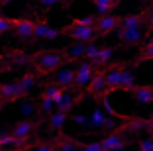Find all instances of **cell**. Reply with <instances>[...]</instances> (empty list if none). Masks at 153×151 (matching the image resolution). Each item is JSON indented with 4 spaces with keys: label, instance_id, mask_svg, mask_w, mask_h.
<instances>
[{
    "label": "cell",
    "instance_id": "cell-1",
    "mask_svg": "<svg viewBox=\"0 0 153 151\" xmlns=\"http://www.w3.org/2000/svg\"><path fill=\"white\" fill-rule=\"evenodd\" d=\"M67 63L69 59L65 57L63 51H37L30 57V65H33L37 75H51Z\"/></svg>",
    "mask_w": 153,
    "mask_h": 151
},
{
    "label": "cell",
    "instance_id": "cell-2",
    "mask_svg": "<svg viewBox=\"0 0 153 151\" xmlns=\"http://www.w3.org/2000/svg\"><path fill=\"white\" fill-rule=\"evenodd\" d=\"M59 30H61V36H67V37H71L73 41H81V43H94L96 37H98L94 28L76 24L75 20H73L71 24H67V26L59 28Z\"/></svg>",
    "mask_w": 153,
    "mask_h": 151
},
{
    "label": "cell",
    "instance_id": "cell-3",
    "mask_svg": "<svg viewBox=\"0 0 153 151\" xmlns=\"http://www.w3.org/2000/svg\"><path fill=\"white\" fill-rule=\"evenodd\" d=\"M85 92H88L92 98H102V96H108L110 89H108V83H106V75H104V67H96L94 69V75L90 79V83L86 85Z\"/></svg>",
    "mask_w": 153,
    "mask_h": 151
},
{
    "label": "cell",
    "instance_id": "cell-4",
    "mask_svg": "<svg viewBox=\"0 0 153 151\" xmlns=\"http://www.w3.org/2000/svg\"><path fill=\"white\" fill-rule=\"evenodd\" d=\"M120 18L122 16H116L112 12L96 16V26H94L96 36L104 37V36H108V33H112V31H116V28L120 26Z\"/></svg>",
    "mask_w": 153,
    "mask_h": 151
},
{
    "label": "cell",
    "instance_id": "cell-5",
    "mask_svg": "<svg viewBox=\"0 0 153 151\" xmlns=\"http://www.w3.org/2000/svg\"><path fill=\"white\" fill-rule=\"evenodd\" d=\"M94 69L96 65H92V63H81V65L75 69V83H73V89H76L79 92H85L86 85L90 83V79H92V75H94Z\"/></svg>",
    "mask_w": 153,
    "mask_h": 151
},
{
    "label": "cell",
    "instance_id": "cell-6",
    "mask_svg": "<svg viewBox=\"0 0 153 151\" xmlns=\"http://www.w3.org/2000/svg\"><path fill=\"white\" fill-rule=\"evenodd\" d=\"M61 30L51 28L45 20H36L33 22V39H59Z\"/></svg>",
    "mask_w": 153,
    "mask_h": 151
},
{
    "label": "cell",
    "instance_id": "cell-7",
    "mask_svg": "<svg viewBox=\"0 0 153 151\" xmlns=\"http://www.w3.org/2000/svg\"><path fill=\"white\" fill-rule=\"evenodd\" d=\"M100 145H102V151H120V149H124V147H126V139L122 135V129L106 133V135L100 139Z\"/></svg>",
    "mask_w": 153,
    "mask_h": 151
},
{
    "label": "cell",
    "instance_id": "cell-8",
    "mask_svg": "<svg viewBox=\"0 0 153 151\" xmlns=\"http://www.w3.org/2000/svg\"><path fill=\"white\" fill-rule=\"evenodd\" d=\"M116 37L128 45L143 41V28H116Z\"/></svg>",
    "mask_w": 153,
    "mask_h": 151
},
{
    "label": "cell",
    "instance_id": "cell-9",
    "mask_svg": "<svg viewBox=\"0 0 153 151\" xmlns=\"http://www.w3.org/2000/svg\"><path fill=\"white\" fill-rule=\"evenodd\" d=\"M12 30H14V33H16L20 39H24V41L33 39V20H27V18H14Z\"/></svg>",
    "mask_w": 153,
    "mask_h": 151
},
{
    "label": "cell",
    "instance_id": "cell-10",
    "mask_svg": "<svg viewBox=\"0 0 153 151\" xmlns=\"http://www.w3.org/2000/svg\"><path fill=\"white\" fill-rule=\"evenodd\" d=\"M82 94H85V92L73 94V92H71V89H69V90H65V92L61 94V98H59L57 102H55V106H57V110H61V112H65V114H69V112H71L73 108L76 106V104L81 102Z\"/></svg>",
    "mask_w": 153,
    "mask_h": 151
},
{
    "label": "cell",
    "instance_id": "cell-11",
    "mask_svg": "<svg viewBox=\"0 0 153 151\" xmlns=\"http://www.w3.org/2000/svg\"><path fill=\"white\" fill-rule=\"evenodd\" d=\"M0 96L4 98V102H14V100L24 98L26 92L18 86V83H4L0 85Z\"/></svg>",
    "mask_w": 153,
    "mask_h": 151
},
{
    "label": "cell",
    "instance_id": "cell-12",
    "mask_svg": "<svg viewBox=\"0 0 153 151\" xmlns=\"http://www.w3.org/2000/svg\"><path fill=\"white\" fill-rule=\"evenodd\" d=\"M36 128H37V122H33V120H22V122H18V124L14 126L12 133L16 135V138L24 139V141H30V138H32L33 132H36Z\"/></svg>",
    "mask_w": 153,
    "mask_h": 151
},
{
    "label": "cell",
    "instance_id": "cell-13",
    "mask_svg": "<svg viewBox=\"0 0 153 151\" xmlns=\"http://www.w3.org/2000/svg\"><path fill=\"white\" fill-rule=\"evenodd\" d=\"M128 92L137 100L140 104H151L153 102V85H135Z\"/></svg>",
    "mask_w": 153,
    "mask_h": 151
},
{
    "label": "cell",
    "instance_id": "cell-14",
    "mask_svg": "<svg viewBox=\"0 0 153 151\" xmlns=\"http://www.w3.org/2000/svg\"><path fill=\"white\" fill-rule=\"evenodd\" d=\"M73 83H75V69L71 67H59L57 73H55V85L63 86V89H73Z\"/></svg>",
    "mask_w": 153,
    "mask_h": 151
},
{
    "label": "cell",
    "instance_id": "cell-15",
    "mask_svg": "<svg viewBox=\"0 0 153 151\" xmlns=\"http://www.w3.org/2000/svg\"><path fill=\"white\" fill-rule=\"evenodd\" d=\"M143 16H145V10L135 12V14H128V16H122L118 28H143Z\"/></svg>",
    "mask_w": 153,
    "mask_h": 151
},
{
    "label": "cell",
    "instance_id": "cell-16",
    "mask_svg": "<svg viewBox=\"0 0 153 151\" xmlns=\"http://www.w3.org/2000/svg\"><path fill=\"white\" fill-rule=\"evenodd\" d=\"M67 122V114L61 110H55V112H49V118H47V124H49V129L51 132H61Z\"/></svg>",
    "mask_w": 153,
    "mask_h": 151
},
{
    "label": "cell",
    "instance_id": "cell-17",
    "mask_svg": "<svg viewBox=\"0 0 153 151\" xmlns=\"http://www.w3.org/2000/svg\"><path fill=\"white\" fill-rule=\"evenodd\" d=\"M85 49H86V43H81V41H76L75 45H69V47L65 49L63 53H65V57L69 59V63H71V61H79V59H85Z\"/></svg>",
    "mask_w": 153,
    "mask_h": 151
},
{
    "label": "cell",
    "instance_id": "cell-18",
    "mask_svg": "<svg viewBox=\"0 0 153 151\" xmlns=\"http://www.w3.org/2000/svg\"><path fill=\"white\" fill-rule=\"evenodd\" d=\"M51 143H53L55 149H59V151H81V147H82V143L75 141V139H71V138H61V139L51 141Z\"/></svg>",
    "mask_w": 153,
    "mask_h": 151
},
{
    "label": "cell",
    "instance_id": "cell-19",
    "mask_svg": "<svg viewBox=\"0 0 153 151\" xmlns=\"http://www.w3.org/2000/svg\"><path fill=\"white\" fill-rule=\"evenodd\" d=\"M112 55H114V49H112V47H98V53H96L92 65H96V67L108 65L110 59H112Z\"/></svg>",
    "mask_w": 153,
    "mask_h": 151
},
{
    "label": "cell",
    "instance_id": "cell-20",
    "mask_svg": "<svg viewBox=\"0 0 153 151\" xmlns=\"http://www.w3.org/2000/svg\"><path fill=\"white\" fill-rule=\"evenodd\" d=\"M135 85H137V83H135L134 71L124 67V69H122V79H120V90H130V89H134Z\"/></svg>",
    "mask_w": 153,
    "mask_h": 151
},
{
    "label": "cell",
    "instance_id": "cell-21",
    "mask_svg": "<svg viewBox=\"0 0 153 151\" xmlns=\"http://www.w3.org/2000/svg\"><path fill=\"white\" fill-rule=\"evenodd\" d=\"M92 4L96 8V14H110L118 4H120V0H92Z\"/></svg>",
    "mask_w": 153,
    "mask_h": 151
},
{
    "label": "cell",
    "instance_id": "cell-22",
    "mask_svg": "<svg viewBox=\"0 0 153 151\" xmlns=\"http://www.w3.org/2000/svg\"><path fill=\"white\" fill-rule=\"evenodd\" d=\"M65 90H67V89H63V86H59V85H55V83H51L49 86H45V89H43L41 96H43V98H49V100H53V104H55L59 98H61V94H63Z\"/></svg>",
    "mask_w": 153,
    "mask_h": 151
},
{
    "label": "cell",
    "instance_id": "cell-23",
    "mask_svg": "<svg viewBox=\"0 0 153 151\" xmlns=\"http://www.w3.org/2000/svg\"><path fill=\"white\" fill-rule=\"evenodd\" d=\"M143 61H153V39H149L147 43L141 45L140 53H137V59H135V65Z\"/></svg>",
    "mask_w": 153,
    "mask_h": 151
},
{
    "label": "cell",
    "instance_id": "cell-24",
    "mask_svg": "<svg viewBox=\"0 0 153 151\" xmlns=\"http://www.w3.org/2000/svg\"><path fill=\"white\" fill-rule=\"evenodd\" d=\"M18 86L20 89L24 90V92H30V90L33 89V86H36V75H32V73H27V75H24L22 79L18 80Z\"/></svg>",
    "mask_w": 153,
    "mask_h": 151
},
{
    "label": "cell",
    "instance_id": "cell-25",
    "mask_svg": "<svg viewBox=\"0 0 153 151\" xmlns=\"http://www.w3.org/2000/svg\"><path fill=\"white\" fill-rule=\"evenodd\" d=\"M14 18H6V16H0V33H6V31L12 30Z\"/></svg>",
    "mask_w": 153,
    "mask_h": 151
},
{
    "label": "cell",
    "instance_id": "cell-26",
    "mask_svg": "<svg viewBox=\"0 0 153 151\" xmlns=\"http://www.w3.org/2000/svg\"><path fill=\"white\" fill-rule=\"evenodd\" d=\"M81 151H102V145H100V141H92V143H82Z\"/></svg>",
    "mask_w": 153,
    "mask_h": 151
},
{
    "label": "cell",
    "instance_id": "cell-27",
    "mask_svg": "<svg viewBox=\"0 0 153 151\" xmlns=\"http://www.w3.org/2000/svg\"><path fill=\"white\" fill-rule=\"evenodd\" d=\"M33 151H57L55 149L53 143H45V141H39L36 143V147H33Z\"/></svg>",
    "mask_w": 153,
    "mask_h": 151
},
{
    "label": "cell",
    "instance_id": "cell-28",
    "mask_svg": "<svg viewBox=\"0 0 153 151\" xmlns=\"http://www.w3.org/2000/svg\"><path fill=\"white\" fill-rule=\"evenodd\" d=\"M140 151H153V138H145L140 141Z\"/></svg>",
    "mask_w": 153,
    "mask_h": 151
},
{
    "label": "cell",
    "instance_id": "cell-29",
    "mask_svg": "<svg viewBox=\"0 0 153 151\" xmlns=\"http://www.w3.org/2000/svg\"><path fill=\"white\" fill-rule=\"evenodd\" d=\"M39 104H41V110H43V112H47V114H49V112H51V108L55 106V104H53V100H49V98H43V96H41Z\"/></svg>",
    "mask_w": 153,
    "mask_h": 151
},
{
    "label": "cell",
    "instance_id": "cell-30",
    "mask_svg": "<svg viewBox=\"0 0 153 151\" xmlns=\"http://www.w3.org/2000/svg\"><path fill=\"white\" fill-rule=\"evenodd\" d=\"M37 4H39L41 8L49 10V8H53V6H57V4H59V0H37Z\"/></svg>",
    "mask_w": 153,
    "mask_h": 151
},
{
    "label": "cell",
    "instance_id": "cell-31",
    "mask_svg": "<svg viewBox=\"0 0 153 151\" xmlns=\"http://www.w3.org/2000/svg\"><path fill=\"white\" fill-rule=\"evenodd\" d=\"M143 128L149 133H153V116H149V120H143Z\"/></svg>",
    "mask_w": 153,
    "mask_h": 151
},
{
    "label": "cell",
    "instance_id": "cell-32",
    "mask_svg": "<svg viewBox=\"0 0 153 151\" xmlns=\"http://www.w3.org/2000/svg\"><path fill=\"white\" fill-rule=\"evenodd\" d=\"M75 0H59V4H63V6H69V4H73Z\"/></svg>",
    "mask_w": 153,
    "mask_h": 151
},
{
    "label": "cell",
    "instance_id": "cell-33",
    "mask_svg": "<svg viewBox=\"0 0 153 151\" xmlns=\"http://www.w3.org/2000/svg\"><path fill=\"white\" fill-rule=\"evenodd\" d=\"M147 8H153V0H147Z\"/></svg>",
    "mask_w": 153,
    "mask_h": 151
},
{
    "label": "cell",
    "instance_id": "cell-34",
    "mask_svg": "<svg viewBox=\"0 0 153 151\" xmlns=\"http://www.w3.org/2000/svg\"><path fill=\"white\" fill-rule=\"evenodd\" d=\"M8 2H12V0H0V4L4 6V4H8Z\"/></svg>",
    "mask_w": 153,
    "mask_h": 151
},
{
    "label": "cell",
    "instance_id": "cell-35",
    "mask_svg": "<svg viewBox=\"0 0 153 151\" xmlns=\"http://www.w3.org/2000/svg\"><path fill=\"white\" fill-rule=\"evenodd\" d=\"M4 104H6V102H4V98H2V96H0V108H2V106H4Z\"/></svg>",
    "mask_w": 153,
    "mask_h": 151
},
{
    "label": "cell",
    "instance_id": "cell-36",
    "mask_svg": "<svg viewBox=\"0 0 153 151\" xmlns=\"http://www.w3.org/2000/svg\"><path fill=\"white\" fill-rule=\"evenodd\" d=\"M8 151H26V147H22V149H8Z\"/></svg>",
    "mask_w": 153,
    "mask_h": 151
},
{
    "label": "cell",
    "instance_id": "cell-37",
    "mask_svg": "<svg viewBox=\"0 0 153 151\" xmlns=\"http://www.w3.org/2000/svg\"><path fill=\"white\" fill-rule=\"evenodd\" d=\"M2 71H4V67H2V65H0V73H2Z\"/></svg>",
    "mask_w": 153,
    "mask_h": 151
},
{
    "label": "cell",
    "instance_id": "cell-38",
    "mask_svg": "<svg viewBox=\"0 0 153 151\" xmlns=\"http://www.w3.org/2000/svg\"><path fill=\"white\" fill-rule=\"evenodd\" d=\"M0 151H6V149H4V147H2V145H0Z\"/></svg>",
    "mask_w": 153,
    "mask_h": 151
}]
</instances>
